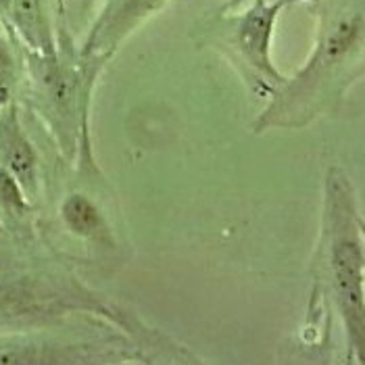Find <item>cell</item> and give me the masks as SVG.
Here are the masks:
<instances>
[{
	"mask_svg": "<svg viewBox=\"0 0 365 365\" xmlns=\"http://www.w3.org/2000/svg\"><path fill=\"white\" fill-rule=\"evenodd\" d=\"M24 48L55 53L63 26V0H11L4 21Z\"/></svg>",
	"mask_w": 365,
	"mask_h": 365,
	"instance_id": "cell-11",
	"label": "cell"
},
{
	"mask_svg": "<svg viewBox=\"0 0 365 365\" xmlns=\"http://www.w3.org/2000/svg\"><path fill=\"white\" fill-rule=\"evenodd\" d=\"M294 2H297V4H307L309 0H294Z\"/></svg>",
	"mask_w": 365,
	"mask_h": 365,
	"instance_id": "cell-20",
	"label": "cell"
},
{
	"mask_svg": "<svg viewBox=\"0 0 365 365\" xmlns=\"http://www.w3.org/2000/svg\"><path fill=\"white\" fill-rule=\"evenodd\" d=\"M0 168L21 184L38 209L42 207L48 175L42 150L31 136L21 105H13L0 113Z\"/></svg>",
	"mask_w": 365,
	"mask_h": 365,
	"instance_id": "cell-9",
	"label": "cell"
},
{
	"mask_svg": "<svg viewBox=\"0 0 365 365\" xmlns=\"http://www.w3.org/2000/svg\"><path fill=\"white\" fill-rule=\"evenodd\" d=\"M9 11H11V0H0V19L2 21H6Z\"/></svg>",
	"mask_w": 365,
	"mask_h": 365,
	"instance_id": "cell-16",
	"label": "cell"
},
{
	"mask_svg": "<svg viewBox=\"0 0 365 365\" xmlns=\"http://www.w3.org/2000/svg\"><path fill=\"white\" fill-rule=\"evenodd\" d=\"M334 317L324 301L309 292L303 326L280 344L276 365H336Z\"/></svg>",
	"mask_w": 365,
	"mask_h": 365,
	"instance_id": "cell-10",
	"label": "cell"
},
{
	"mask_svg": "<svg viewBox=\"0 0 365 365\" xmlns=\"http://www.w3.org/2000/svg\"><path fill=\"white\" fill-rule=\"evenodd\" d=\"M361 232H364V238H365V217H361Z\"/></svg>",
	"mask_w": 365,
	"mask_h": 365,
	"instance_id": "cell-19",
	"label": "cell"
},
{
	"mask_svg": "<svg viewBox=\"0 0 365 365\" xmlns=\"http://www.w3.org/2000/svg\"><path fill=\"white\" fill-rule=\"evenodd\" d=\"M0 238H4V236H2V230H0Z\"/></svg>",
	"mask_w": 365,
	"mask_h": 365,
	"instance_id": "cell-21",
	"label": "cell"
},
{
	"mask_svg": "<svg viewBox=\"0 0 365 365\" xmlns=\"http://www.w3.org/2000/svg\"><path fill=\"white\" fill-rule=\"evenodd\" d=\"M26 86V48L0 19V113L21 105Z\"/></svg>",
	"mask_w": 365,
	"mask_h": 365,
	"instance_id": "cell-14",
	"label": "cell"
},
{
	"mask_svg": "<svg viewBox=\"0 0 365 365\" xmlns=\"http://www.w3.org/2000/svg\"><path fill=\"white\" fill-rule=\"evenodd\" d=\"M117 365H140L136 359H132V361H123V364H117Z\"/></svg>",
	"mask_w": 365,
	"mask_h": 365,
	"instance_id": "cell-18",
	"label": "cell"
},
{
	"mask_svg": "<svg viewBox=\"0 0 365 365\" xmlns=\"http://www.w3.org/2000/svg\"><path fill=\"white\" fill-rule=\"evenodd\" d=\"M292 4L297 2L247 0L238 9L215 6L198 19L192 40L222 56L251 96L267 101L288 78L274 61V36L280 15Z\"/></svg>",
	"mask_w": 365,
	"mask_h": 365,
	"instance_id": "cell-6",
	"label": "cell"
},
{
	"mask_svg": "<svg viewBox=\"0 0 365 365\" xmlns=\"http://www.w3.org/2000/svg\"><path fill=\"white\" fill-rule=\"evenodd\" d=\"M171 0H101L78 48L84 56L111 63L123 42L161 13Z\"/></svg>",
	"mask_w": 365,
	"mask_h": 365,
	"instance_id": "cell-8",
	"label": "cell"
},
{
	"mask_svg": "<svg viewBox=\"0 0 365 365\" xmlns=\"http://www.w3.org/2000/svg\"><path fill=\"white\" fill-rule=\"evenodd\" d=\"M307 9L315 19L313 46L255 115L251 132L257 136L305 130L334 117L365 78V0H309Z\"/></svg>",
	"mask_w": 365,
	"mask_h": 365,
	"instance_id": "cell-1",
	"label": "cell"
},
{
	"mask_svg": "<svg viewBox=\"0 0 365 365\" xmlns=\"http://www.w3.org/2000/svg\"><path fill=\"white\" fill-rule=\"evenodd\" d=\"M98 4L101 0H63V26L78 44L90 26Z\"/></svg>",
	"mask_w": 365,
	"mask_h": 365,
	"instance_id": "cell-15",
	"label": "cell"
},
{
	"mask_svg": "<svg viewBox=\"0 0 365 365\" xmlns=\"http://www.w3.org/2000/svg\"><path fill=\"white\" fill-rule=\"evenodd\" d=\"M107 65L103 58L82 55L78 42L65 29L55 53L26 48L21 107L42 128L63 165H73L78 157L94 153L92 105Z\"/></svg>",
	"mask_w": 365,
	"mask_h": 365,
	"instance_id": "cell-4",
	"label": "cell"
},
{
	"mask_svg": "<svg viewBox=\"0 0 365 365\" xmlns=\"http://www.w3.org/2000/svg\"><path fill=\"white\" fill-rule=\"evenodd\" d=\"M132 359V338L103 319L0 334V365H117Z\"/></svg>",
	"mask_w": 365,
	"mask_h": 365,
	"instance_id": "cell-7",
	"label": "cell"
},
{
	"mask_svg": "<svg viewBox=\"0 0 365 365\" xmlns=\"http://www.w3.org/2000/svg\"><path fill=\"white\" fill-rule=\"evenodd\" d=\"M40 209L31 202L21 184L0 168V230L4 238L38 240Z\"/></svg>",
	"mask_w": 365,
	"mask_h": 365,
	"instance_id": "cell-12",
	"label": "cell"
},
{
	"mask_svg": "<svg viewBox=\"0 0 365 365\" xmlns=\"http://www.w3.org/2000/svg\"><path fill=\"white\" fill-rule=\"evenodd\" d=\"M245 2H247V0H224L220 6H222V9H238V6H242Z\"/></svg>",
	"mask_w": 365,
	"mask_h": 365,
	"instance_id": "cell-17",
	"label": "cell"
},
{
	"mask_svg": "<svg viewBox=\"0 0 365 365\" xmlns=\"http://www.w3.org/2000/svg\"><path fill=\"white\" fill-rule=\"evenodd\" d=\"M71 178L58 190L53 217L38 224L40 240L73 267L113 269L125 259V245L115 224V198L96 155L67 165Z\"/></svg>",
	"mask_w": 365,
	"mask_h": 365,
	"instance_id": "cell-5",
	"label": "cell"
},
{
	"mask_svg": "<svg viewBox=\"0 0 365 365\" xmlns=\"http://www.w3.org/2000/svg\"><path fill=\"white\" fill-rule=\"evenodd\" d=\"M357 190L330 165L322 182L319 230L311 255V294L340 324L346 365H365V238Z\"/></svg>",
	"mask_w": 365,
	"mask_h": 365,
	"instance_id": "cell-3",
	"label": "cell"
},
{
	"mask_svg": "<svg viewBox=\"0 0 365 365\" xmlns=\"http://www.w3.org/2000/svg\"><path fill=\"white\" fill-rule=\"evenodd\" d=\"M140 365H207L186 344L138 319L130 332Z\"/></svg>",
	"mask_w": 365,
	"mask_h": 365,
	"instance_id": "cell-13",
	"label": "cell"
},
{
	"mask_svg": "<svg viewBox=\"0 0 365 365\" xmlns=\"http://www.w3.org/2000/svg\"><path fill=\"white\" fill-rule=\"evenodd\" d=\"M103 319L130 336L138 313L109 299L40 238H0V334Z\"/></svg>",
	"mask_w": 365,
	"mask_h": 365,
	"instance_id": "cell-2",
	"label": "cell"
}]
</instances>
